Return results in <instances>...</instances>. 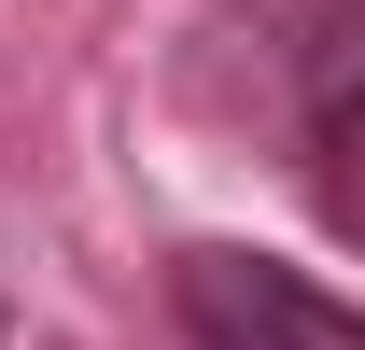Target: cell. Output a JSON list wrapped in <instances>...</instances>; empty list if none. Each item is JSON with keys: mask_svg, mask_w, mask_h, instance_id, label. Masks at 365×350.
Here are the masks:
<instances>
[{"mask_svg": "<svg viewBox=\"0 0 365 350\" xmlns=\"http://www.w3.org/2000/svg\"><path fill=\"white\" fill-rule=\"evenodd\" d=\"M169 322H182V350H365L351 295H323L309 266L239 253V238H197L169 266Z\"/></svg>", "mask_w": 365, "mask_h": 350, "instance_id": "cell-1", "label": "cell"}, {"mask_svg": "<svg viewBox=\"0 0 365 350\" xmlns=\"http://www.w3.org/2000/svg\"><path fill=\"white\" fill-rule=\"evenodd\" d=\"M295 127H309V182L323 211L365 238V14L323 0L309 14V56H295Z\"/></svg>", "mask_w": 365, "mask_h": 350, "instance_id": "cell-2", "label": "cell"}, {"mask_svg": "<svg viewBox=\"0 0 365 350\" xmlns=\"http://www.w3.org/2000/svg\"><path fill=\"white\" fill-rule=\"evenodd\" d=\"M0 350H14V308H0Z\"/></svg>", "mask_w": 365, "mask_h": 350, "instance_id": "cell-3", "label": "cell"}, {"mask_svg": "<svg viewBox=\"0 0 365 350\" xmlns=\"http://www.w3.org/2000/svg\"><path fill=\"white\" fill-rule=\"evenodd\" d=\"M351 14H365V0H351Z\"/></svg>", "mask_w": 365, "mask_h": 350, "instance_id": "cell-4", "label": "cell"}]
</instances>
